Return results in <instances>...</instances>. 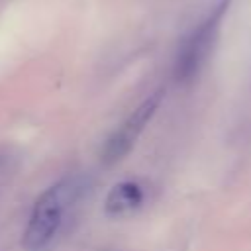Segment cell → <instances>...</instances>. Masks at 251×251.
I'll return each mask as SVG.
<instances>
[{"label":"cell","instance_id":"cell-1","mask_svg":"<svg viewBox=\"0 0 251 251\" xmlns=\"http://www.w3.org/2000/svg\"><path fill=\"white\" fill-rule=\"evenodd\" d=\"M84 188L80 176H65L35 200L22 241L27 251H41L55 239L69 208L78 202Z\"/></svg>","mask_w":251,"mask_h":251},{"label":"cell","instance_id":"cell-2","mask_svg":"<svg viewBox=\"0 0 251 251\" xmlns=\"http://www.w3.org/2000/svg\"><path fill=\"white\" fill-rule=\"evenodd\" d=\"M227 4L229 0H220L206 14V18L200 20L180 41V47L175 57V67H173V75L176 82L180 84L192 82L208 63L214 51V45L218 41L220 25L227 10Z\"/></svg>","mask_w":251,"mask_h":251},{"label":"cell","instance_id":"cell-3","mask_svg":"<svg viewBox=\"0 0 251 251\" xmlns=\"http://www.w3.org/2000/svg\"><path fill=\"white\" fill-rule=\"evenodd\" d=\"M161 100H163V90H157V92L149 94V96L114 129V133L106 139V143H104V147H102V151H100L104 165H114V163L122 161V159L131 151V147L135 145L137 137L141 135V131L145 129V126L151 122V118H153L155 112L159 110Z\"/></svg>","mask_w":251,"mask_h":251},{"label":"cell","instance_id":"cell-4","mask_svg":"<svg viewBox=\"0 0 251 251\" xmlns=\"http://www.w3.org/2000/svg\"><path fill=\"white\" fill-rule=\"evenodd\" d=\"M143 200V188L135 180H122L110 188L104 202V212L112 218H124L139 210Z\"/></svg>","mask_w":251,"mask_h":251}]
</instances>
